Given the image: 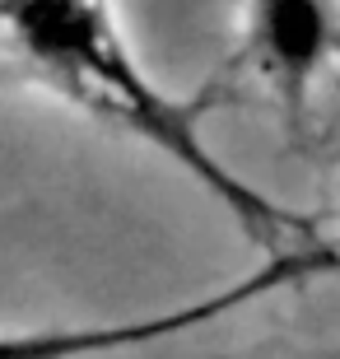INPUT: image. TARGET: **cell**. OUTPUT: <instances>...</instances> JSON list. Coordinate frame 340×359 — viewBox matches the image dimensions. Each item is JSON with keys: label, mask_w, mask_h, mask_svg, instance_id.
<instances>
[{"label": "cell", "mask_w": 340, "mask_h": 359, "mask_svg": "<svg viewBox=\"0 0 340 359\" xmlns=\"http://www.w3.org/2000/svg\"><path fill=\"white\" fill-rule=\"evenodd\" d=\"M238 61L289 117H303L313 89L340 61V0H243Z\"/></svg>", "instance_id": "2"}, {"label": "cell", "mask_w": 340, "mask_h": 359, "mask_svg": "<svg viewBox=\"0 0 340 359\" xmlns=\"http://www.w3.org/2000/svg\"><path fill=\"white\" fill-rule=\"evenodd\" d=\"M0 14H5V47L14 66H24L42 89L61 93L75 107L168 154L252 238L266 243L275 257H285L280 243L294 229V215H285L266 191L247 187L200 140L205 103L172 98L144 75V66L121 38L112 0H0Z\"/></svg>", "instance_id": "1"}]
</instances>
